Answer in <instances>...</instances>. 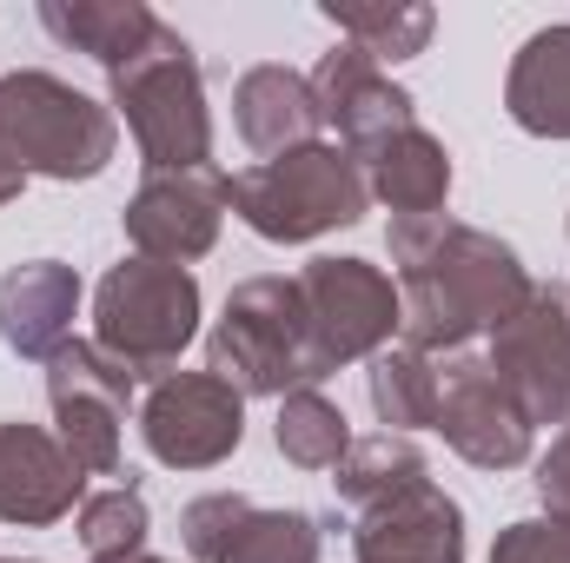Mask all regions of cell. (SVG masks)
I'll return each mask as SVG.
<instances>
[{
	"label": "cell",
	"instance_id": "28",
	"mask_svg": "<svg viewBox=\"0 0 570 563\" xmlns=\"http://www.w3.org/2000/svg\"><path fill=\"white\" fill-rule=\"evenodd\" d=\"M491 563H570V524L564 517H524V524H504Z\"/></svg>",
	"mask_w": 570,
	"mask_h": 563
},
{
	"label": "cell",
	"instance_id": "13",
	"mask_svg": "<svg viewBox=\"0 0 570 563\" xmlns=\"http://www.w3.org/2000/svg\"><path fill=\"white\" fill-rule=\"evenodd\" d=\"M305 80H312V100H318V127H332L352 159H365L372 146H385L392 134L419 127L412 93L392 87V73L365 47H352V40H338Z\"/></svg>",
	"mask_w": 570,
	"mask_h": 563
},
{
	"label": "cell",
	"instance_id": "27",
	"mask_svg": "<svg viewBox=\"0 0 570 563\" xmlns=\"http://www.w3.org/2000/svg\"><path fill=\"white\" fill-rule=\"evenodd\" d=\"M253 504L239 497V491H213V497H193L186 511H179V544L193 551V557L219 563V551H226V537L239 531V517H246Z\"/></svg>",
	"mask_w": 570,
	"mask_h": 563
},
{
	"label": "cell",
	"instance_id": "8",
	"mask_svg": "<svg viewBox=\"0 0 570 563\" xmlns=\"http://www.w3.org/2000/svg\"><path fill=\"white\" fill-rule=\"evenodd\" d=\"M298 292H305V325L325 378L352 358H379L399 332V285L372 259H312L298 273Z\"/></svg>",
	"mask_w": 570,
	"mask_h": 563
},
{
	"label": "cell",
	"instance_id": "10",
	"mask_svg": "<svg viewBox=\"0 0 570 563\" xmlns=\"http://www.w3.org/2000/svg\"><path fill=\"white\" fill-rule=\"evenodd\" d=\"M444 444L478 464V471H511L531 457V437L538 424L524 418V405L511 398V385L498 378L491 358H471V352H451L438 365V424Z\"/></svg>",
	"mask_w": 570,
	"mask_h": 563
},
{
	"label": "cell",
	"instance_id": "17",
	"mask_svg": "<svg viewBox=\"0 0 570 563\" xmlns=\"http://www.w3.org/2000/svg\"><path fill=\"white\" fill-rule=\"evenodd\" d=\"M233 120H239V140L253 146L259 159H279L292 146H312L318 140L312 80L292 73V67H253V73L233 87Z\"/></svg>",
	"mask_w": 570,
	"mask_h": 563
},
{
	"label": "cell",
	"instance_id": "24",
	"mask_svg": "<svg viewBox=\"0 0 570 563\" xmlns=\"http://www.w3.org/2000/svg\"><path fill=\"white\" fill-rule=\"evenodd\" d=\"M273 437H279L285 464H298V471H332L345 451H352V431H345V412L325 398V392H285L279 398V424H273Z\"/></svg>",
	"mask_w": 570,
	"mask_h": 563
},
{
	"label": "cell",
	"instance_id": "21",
	"mask_svg": "<svg viewBox=\"0 0 570 563\" xmlns=\"http://www.w3.org/2000/svg\"><path fill=\"white\" fill-rule=\"evenodd\" d=\"M325 20L338 27V40L365 47L379 67L425 53L431 27H438V13H431L425 0H379V7L372 0H325Z\"/></svg>",
	"mask_w": 570,
	"mask_h": 563
},
{
	"label": "cell",
	"instance_id": "23",
	"mask_svg": "<svg viewBox=\"0 0 570 563\" xmlns=\"http://www.w3.org/2000/svg\"><path fill=\"white\" fill-rule=\"evenodd\" d=\"M372 412L399 437L438 424V365L425 352H412V345H385L372 358Z\"/></svg>",
	"mask_w": 570,
	"mask_h": 563
},
{
	"label": "cell",
	"instance_id": "4",
	"mask_svg": "<svg viewBox=\"0 0 570 563\" xmlns=\"http://www.w3.org/2000/svg\"><path fill=\"white\" fill-rule=\"evenodd\" d=\"M127 134L140 146L146 172H193L213 166V113H206V80L193 47L159 20V33L114 73V100H107Z\"/></svg>",
	"mask_w": 570,
	"mask_h": 563
},
{
	"label": "cell",
	"instance_id": "18",
	"mask_svg": "<svg viewBox=\"0 0 570 563\" xmlns=\"http://www.w3.org/2000/svg\"><path fill=\"white\" fill-rule=\"evenodd\" d=\"M504 107L524 134L538 140H570V27H544L518 47Z\"/></svg>",
	"mask_w": 570,
	"mask_h": 563
},
{
	"label": "cell",
	"instance_id": "11",
	"mask_svg": "<svg viewBox=\"0 0 570 563\" xmlns=\"http://www.w3.org/2000/svg\"><path fill=\"white\" fill-rule=\"evenodd\" d=\"M233 206V179L219 166H193V172H146V186L127 199V239L140 259L159 266H193L213 253L219 219Z\"/></svg>",
	"mask_w": 570,
	"mask_h": 563
},
{
	"label": "cell",
	"instance_id": "30",
	"mask_svg": "<svg viewBox=\"0 0 570 563\" xmlns=\"http://www.w3.org/2000/svg\"><path fill=\"white\" fill-rule=\"evenodd\" d=\"M20 186H27V172H20V166H7V152H0V206H7V199H20Z\"/></svg>",
	"mask_w": 570,
	"mask_h": 563
},
{
	"label": "cell",
	"instance_id": "29",
	"mask_svg": "<svg viewBox=\"0 0 570 563\" xmlns=\"http://www.w3.org/2000/svg\"><path fill=\"white\" fill-rule=\"evenodd\" d=\"M531 484H538L544 511L570 524V431H558V437H551V451L538 457V477H531Z\"/></svg>",
	"mask_w": 570,
	"mask_h": 563
},
{
	"label": "cell",
	"instance_id": "2",
	"mask_svg": "<svg viewBox=\"0 0 570 563\" xmlns=\"http://www.w3.org/2000/svg\"><path fill=\"white\" fill-rule=\"evenodd\" d=\"M206 372L226 378L239 398L318 392L325 365L312 352V325H305V292H298V279L233 285L226 318L206 338Z\"/></svg>",
	"mask_w": 570,
	"mask_h": 563
},
{
	"label": "cell",
	"instance_id": "9",
	"mask_svg": "<svg viewBox=\"0 0 570 563\" xmlns=\"http://www.w3.org/2000/svg\"><path fill=\"white\" fill-rule=\"evenodd\" d=\"M140 437L166 471H213L246 437V398L213 372H173L146 392Z\"/></svg>",
	"mask_w": 570,
	"mask_h": 563
},
{
	"label": "cell",
	"instance_id": "26",
	"mask_svg": "<svg viewBox=\"0 0 570 563\" xmlns=\"http://www.w3.org/2000/svg\"><path fill=\"white\" fill-rule=\"evenodd\" d=\"M146 531H153V517H146V497L134 491V484L94 491V497L80 504V544H87V557H94V563L140 557Z\"/></svg>",
	"mask_w": 570,
	"mask_h": 563
},
{
	"label": "cell",
	"instance_id": "14",
	"mask_svg": "<svg viewBox=\"0 0 570 563\" xmlns=\"http://www.w3.org/2000/svg\"><path fill=\"white\" fill-rule=\"evenodd\" d=\"M352 557L358 563H464V511L425 477V484L358 511Z\"/></svg>",
	"mask_w": 570,
	"mask_h": 563
},
{
	"label": "cell",
	"instance_id": "12",
	"mask_svg": "<svg viewBox=\"0 0 570 563\" xmlns=\"http://www.w3.org/2000/svg\"><path fill=\"white\" fill-rule=\"evenodd\" d=\"M498 378L511 385V398L524 405L531 424H564L570 431V305L564 292H531L524 312L511 325L491 332V352Z\"/></svg>",
	"mask_w": 570,
	"mask_h": 563
},
{
	"label": "cell",
	"instance_id": "7",
	"mask_svg": "<svg viewBox=\"0 0 570 563\" xmlns=\"http://www.w3.org/2000/svg\"><path fill=\"white\" fill-rule=\"evenodd\" d=\"M47 405H53V437L87 477L120 471V431L134 412V378L87 338H67L47 358Z\"/></svg>",
	"mask_w": 570,
	"mask_h": 563
},
{
	"label": "cell",
	"instance_id": "25",
	"mask_svg": "<svg viewBox=\"0 0 570 563\" xmlns=\"http://www.w3.org/2000/svg\"><path fill=\"white\" fill-rule=\"evenodd\" d=\"M219 563H318V524L305 511H246Z\"/></svg>",
	"mask_w": 570,
	"mask_h": 563
},
{
	"label": "cell",
	"instance_id": "20",
	"mask_svg": "<svg viewBox=\"0 0 570 563\" xmlns=\"http://www.w3.org/2000/svg\"><path fill=\"white\" fill-rule=\"evenodd\" d=\"M358 166H365L372 199L392 206V219H425V213L444 206V192H451V152L431 140L425 127L392 134L385 146H372Z\"/></svg>",
	"mask_w": 570,
	"mask_h": 563
},
{
	"label": "cell",
	"instance_id": "16",
	"mask_svg": "<svg viewBox=\"0 0 570 563\" xmlns=\"http://www.w3.org/2000/svg\"><path fill=\"white\" fill-rule=\"evenodd\" d=\"M80 312V273L60 259H27L0 279V338L20 358H53Z\"/></svg>",
	"mask_w": 570,
	"mask_h": 563
},
{
	"label": "cell",
	"instance_id": "31",
	"mask_svg": "<svg viewBox=\"0 0 570 563\" xmlns=\"http://www.w3.org/2000/svg\"><path fill=\"white\" fill-rule=\"evenodd\" d=\"M114 563H166V557H146V551H140V557H114Z\"/></svg>",
	"mask_w": 570,
	"mask_h": 563
},
{
	"label": "cell",
	"instance_id": "5",
	"mask_svg": "<svg viewBox=\"0 0 570 563\" xmlns=\"http://www.w3.org/2000/svg\"><path fill=\"white\" fill-rule=\"evenodd\" d=\"M120 146V120L114 107L87 100L73 80L60 73H0V152L20 172L40 179H94L107 172Z\"/></svg>",
	"mask_w": 570,
	"mask_h": 563
},
{
	"label": "cell",
	"instance_id": "32",
	"mask_svg": "<svg viewBox=\"0 0 570 563\" xmlns=\"http://www.w3.org/2000/svg\"><path fill=\"white\" fill-rule=\"evenodd\" d=\"M564 305H570V292H564Z\"/></svg>",
	"mask_w": 570,
	"mask_h": 563
},
{
	"label": "cell",
	"instance_id": "19",
	"mask_svg": "<svg viewBox=\"0 0 570 563\" xmlns=\"http://www.w3.org/2000/svg\"><path fill=\"white\" fill-rule=\"evenodd\" d=\"M40 27L60 47H73V53L100 60L107 73H120L159 33V13L140 7V0H40Z\"/></svg>",
	"mask_w": 570,
	"mask_h": 563
},
{
	"label": "cell",
	"instance_id": "1",
	"mask_svg": "<svg viewBox=\"0 0 570 563\" xmlns=\"http://www.w3.org/2000/svg\"><path fill=\"white\" fill-rule=\"evenodd\" d=\"M392 266H399V338L412 352H464L478 332H498L524 312V298L538 292L524 259L478 233L458 226L444 213L425 219H392L385 233Z\"/></svg>",
	"mask_w": 570,
	"mask_h": 563
},
{
	"label": "cell",
	"instance_id": "3",
	"mask_svg": "<svg viewBox=\"0 0 570 563\" xmlns=\"http://www.w3.org/2000/svg\"><path fill=\"white\" fill-rule=\"evenodd\" d=\"M365 206H372L365 166L332 140L292 146V152L259 159L233 179V213L273 246H305V239H325L338 226H358Z\"/></svg>",
	"mask_w": 570,
	"mask_h": 563
},
{
	"label": "cell",
	"instance_id": "22",
	"mask_svg": "<svg viewBox=\"0 0 570 563\" xmlns=\"http://www.w3.org/2000/svg\"><path fill=\"white\" fill-rule=\"evenodd\" d=\"M332 471H338L332 491H338L345 504L372 511V504H385V497L425 484V451H419L412 437H399V431H379V437H352V451H345Z\"/></svg>",
	"mask_w": 570,
	"mask_h": 563
},
{
	"label": "cell",
	"instance_id": "33",
	"mask_svg": "<svg viewBox=\"0 0 570 563\" xmlns=\"http://www.w3.org/2000/svg\"><path fill=\"white\" fill-rule=\"evenodd\" d=\"M0 563H7V557H0Z\"/></svg>",
	"mask_w": 570,
	"mask_h": 563
},
{
	"label": "cell",
	"instance_id": "6",
	"mask_svg": "<svg viewBox=\"0 0 570 563\" xmlns=\"http://www.w3.org/2000/svg\"><path fill=\"white\" fill-rule=\"evenodd\" d=\"M199 332V279L186 266L159 259H120L100 292H94V345L140 385V378H173L179 352Z\"/></svg>",
	"mask_w": 570,
	"mask_h": 563
},
{
	"label": "cell",
	"instance_id": "15",
	"mask_svg": "<svg viewBox=\"0 0 570 563\" xmlns=\"http://www.w3.org/2000/svg\"><path fill=\"white\" fill-rule=\"evenodd\" d=\"M87 504V471L40 424H0V524H60Z\"/></svg>",
	"mask_w": 570,
	"mask_h": 563
}]
</instances>
